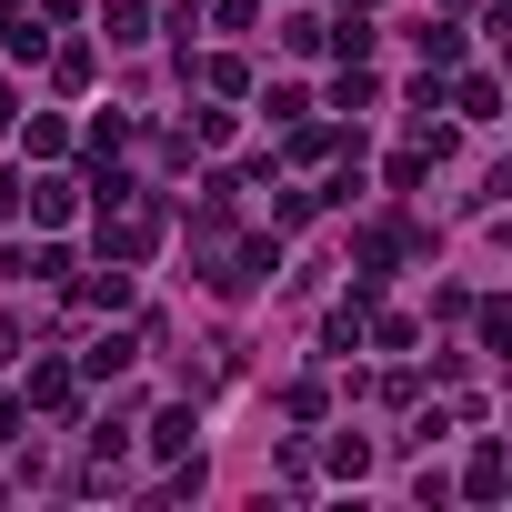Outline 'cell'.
Returning a JSON list of instances; mask_svg holds the SVG:
<instances>
[{
  "mask_svg": "<svg viewBox=\"0 0 512 512\" xmlns=\"http://www.w3.org/2000/svg\"><path fill=\"white\" fill-rule=\"evenodd\" d=\"M0 51H11V61H41V31H31L21 0H0Z\"/></svg>",
  "mask_w": 512,
  "mask_h": 512,
  "instance_id": "6da1fadb",
  "label": "cell"
},
{
  "mask_svg": "<svg viewBox=\"0 0 512 512\" xmlns=\"http://www.w3.org/2000/svg\"><path fill=\"white\" fill-rule=\"evenodd\" d=\"M101 31L131 51V41H151V11H141V0H111V11H101Z\"/></svg>",
  "mask_w": 512,
  "mask_h": 512,
  "instance_id": "7a4b0ae2",
  "label": "cell"
},
{
  "mask_svg": "<svg viewBox=\"0 0 512 512\" xmlns=\"http://www.w3.org/2000/svg\"><path fill=\"white\" fill-rule=\"evenodd\" d=\"M71 211H81L71 181H31V221H71Z\"/></svg>",
  "mask_w": 512,
  "mask_h": 512,
  "instance_id": "3957f363",
  "label": "cell"
},
{
  "mask_svg": "<svg viewBox=\"0 0 512 512\" xmlns=\"http://www.w3.org/2000/svg\"><path fill=\"white\" fill-rule=\"evenodd\" d=\"M452 101H462V121H492V111H502V91H492V71H472V81H462Z\"/></svg>",
  "mask_w": 512,
  "mask_h": 512,
  "instance_id": "277c9868",
  "label": "cell"
},
{
  "mask_svg": "<svg viewBox=\"0 0 512 512\" xmlns=\"http://www.w3.org/2000/svg\"><path fill=\"white\" fill-rule=\"evenodd\" d=\"M462 492H472V502H492V492H502V452H492V442L472 452V472H462Z\"/></svg>",
  "mask_w": 512,
  "mask_h": 512,
  "instance_id": "5b68a950",
  "label": "cell"
},
{
  "mask_svg": "<svg viewBox=\"0 0 512 512\" xmlns=\"http://www.w3.org/2000/svg\"><path fill=\"white\" fill-rule=\"evenodd\" d=\"M151 452H191V412H161L151 422Z\"/></svg>",
  "mask_w": 512,
  "mask_h": 512,
  "instance_id": "8992f818",
  "label": "cell"
},
{
  "mask_svg": "<svg viewBox=\"0 0 512 512\" xmlns=\"http://www.w3.org/2000/svg\"><path fill=\"white\" fill-rule=\"evenodd\" d=\"M0 131H11V81H0Z\"/></svg>",
  "mask_w": 512,
  "mask_h": 512,
  "instance_id": "52a82bcc",
  "label": "cell"
}]
</instances>
